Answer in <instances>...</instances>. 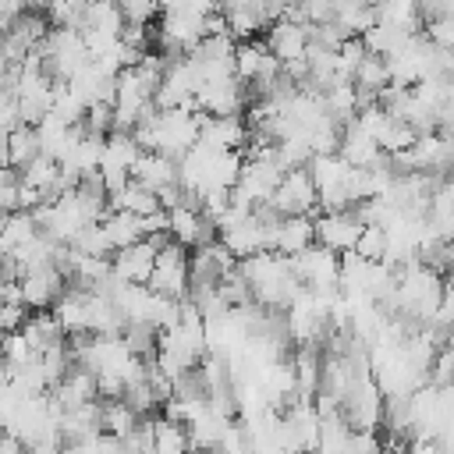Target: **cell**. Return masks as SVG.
<instances>
[{"instance_id":"6da1fadb","label":"cell","mask_w":454,"mask_h":454,"mask_svg":"<svg viewBox=\"0 0 454 454\" xmlns=\"http://www.w3.org/2000/svg\"><path fill=\"white\" fill-rule=\"evenodd\" d=\"M202 110H188V106H174V110H156L153 117H145L131 135L138 138L142 149H156L163 156L181 160L195 142H199V128H202Z\"/></svg>"},{"instance_id":"7a4b0ae2","label":"cell","mask_w":454,"mask_h":454,"mask_svg":"<svg viewBox=\"0 0 454 454\" xmlns=\"http://www.w3.org/2000/svg\"><path fill=\"white\" fill-rule=\"evenodd\" d=\"M294 277L301 280V287L309 291H340V255L323 248V245H309L298 255H287Z\"/></svg>"},{"instance_id":"3957f363","label":"cell","mask_w":454,"mask_h":454,"mask_svg":"<svg viewBox=\"0 0 454 454\" xmlns=\"http://www.w3.org/2000/svg\"><path fill=\"white\" fill-rule=\"evenodd\" d=\"M340 415L351 422V429H376L383 426V390L380 383L372 380L369 369H358L344 404H340Z\"/></svg>"},{"instance_id":"277c9868","label":"cell","mask_w":454,"mask_h":454,"mask_svg":"<svg viewBox=\"0 0 454 454\" xmlns=\"http://www.w3.org/2000/svg\"><path fill=\"white\" fill-rule=\"evenodd\" d=\"M270 206L280 216H312V209L319 206V199H316V184H312L309 170L305 167L284 170V177L277 181V188L270 195Z\"/></svg>"},{"instance_id":"5b68a950","label":"cell","mask_w":454,"mask_h":454,"mask_svg":"<svg viewBox=\"0 0 454 454\" xmlns=\"http://www.w3.org/2000/svg\"><path fill=\"white\" fill-rule=\"evenodd\" d=\"M145 287H153L156 294H167V298H184L188 294V255H184V245H177L174 238L156 252V262H153V273L145 280Z\"/></svg>"},{"instance_id":"8992f818","label":"cell","mask_w":454,"mask_h":454,"mask_svg":"<svg viewBox=\"0 0 454 454\" xmlns=\"http://www.w3.org/2000/svg\"><path fill=\"white\" fill-rule=\"evenodd\" d=\"M312 231H316V245L330 248V252H351L362 231V216L355 213V206L348 209H333V213H316L312 216Z\"/></svg>"},{"instance_id":"52a82bcc","label":"cell","mask_w":454,"mask_h":454,"mask_svg":"<svg viewBox=\"0 0 454 454\" xmlns=\"http://www.w3.org/2000/svg\"><path fill=\"white\" fill-rule=\"evenodd\" d=\"M21 284V301L25 309H53V301L64 294L67 287V273L60 266H39V270H28L18 277Z\"/></svg>"},{"instance_id":"ba28073f","label":"cell","mask_w":454,"mask_h":454,"mask_svg":"<svg viewBox=\"0 0 454 454\" xmlns=\"http://www.w3.org/2000/svg\"><path fill=\"white\" fill-rule=\"evenodd\" d=\"M262 43L280 64H298L309 57V25L291 21V18H277L273 25H266Z\"/></svg>"},{"instance_id":"9c48e42d","label":"cell","mask_w":454,"mask_h":454,"mask_svg":"<svg viewBox=\"0 0 454 454\" xmlns=\"http://www.w3.org/2000/svg\"><path fill=\"white\" fill-rule=\"evenodd\" d=\"M156 245L149 238L135 241V245H124L117 252H110V273L124 284H145L149 273H153V262H156Z\"/></svg>"},{"instance_id":"30bf717a","label":"cell","mask_w":454,"mask_h":454,"mask_svg":"<svg viewBox=\"0 0 454 454\" xmlns=\"http://www.w3.org/2000/svg\"><path fill=\"white\" fill-rule=\"evenodd\" d=\"M53 404L64 411V408H74V404H85V401H96L99 397V387H96V372L85 369V365H71L50 390Z\"/></svg>"},{"instance_id":"8fae6325","label":"cell","mask_w":454,"mask_h":454,"mask_svg":"<svg viewBox=\"0 0 454 454\" xmlns=\"http://www.w3.org/2000/svg\"><path fill=\"white\" fill-rule=\"evenodd\" d=\"M252 128L241 114H227V117H202V128H199V142L213 145V149H245Z\"/></svg>"},{"instance_id":"7c38bea8","label":"cell","mask_w":454,"mask_h":454,"mask_svg":"<svg viewBox=\"0 0 454 454\" xmlns=\"http://www.w3.org/2000/svg\"><path fill=\"white\" fill-rule=\"evenodd\" d=\"M337 153L344 156V163L348 167H372L380 156H383V149L376 145V138L358 124V121H348V124H340V138H337Z\"/></svg>"},{"instance_id":"4fadbf2b","label":"cell","mask_w":454,"mask_h":454,"mask_svg":"<svg viewBox=\"0 0 454 454\" xmlns=\"http://www.w3.org/2000/svg\"><path fill=\"white\" fill-rule=\"evenodd\" d=\"M21 337L28 340V348H32L35 355H43V351H50V348H60V344L67 340V333H64L60 319L53 316V309H32V312L25 316V323H21Z\"/></svg>"},{"instance_id":"5bb4252c","label":"cell","mask_w":454,"mask_h":454,"mask_svg":"<svg viewBox=\"0 0 454 454\" xmlns=\"http://www.w3.org/2000/svg\"><path fill=\"white\" fill-rule=\"evenodd\" d=\"M131 181L160 192L167 184H177V160L174 156H163L156 149H142L138 160L131 163Z\"/></svg>"},{"instance_id":"9a60e30c","label":"cell","mask_w":454,"mask_h":454,"mask_svg":"<svg viewBox=\"0 0 454 454\" xmlns=\"http://www.w3.org/2000/svg\"><path fill=\"white\" fill-rule=\"evenodd\" d=\"M99 227H103V234H106L110 252H117V248L135 245V241L145 238V234H142V216H135V213H128V209H114V206L103 213Z\"/></svg>"},{"instance_id":"2e32d148","label":"cell","mask_w":454,"mask_h":454,"mask_svg":"<svg viewBox=\"0 0 454 454\" xmlns=\"http://www.w3.org/2000/svg\"><path fill=\"white\" fill-rule=\"evenodd\" d=\"M312 241H316L312 216H280L277 231H273V252H280V255H298V252L309 248Z\"/></svg>"},{"instance_id":"e0dca14e","label":"cell","mask_w":454,"mask_h":454,"mask_svg":"<svg viewBox=\"0 0 454 454\" xmlns=\"http://www.w3.org/2000/svg\"><path fill=\"white\" fill-rule=\"evenodd\" d=\"M330 21H337L348 35H362L376 25V4L372 0H330Z\"/></svg>"},{"instance_id":"ac0fdd59","label":"cell","mask_w":454,"mask_h":454,"mask_svg":"<svg viewBox=\"0 0 454 454\" xmlns=\"http://www.w3.org/2000/svg\"><path fill=\"white\" fill-rule=\"evenodd\" d=\"M99 426H103V433L121 440L138 426V411L124 397H103L99 401Z\"/></svg>"},{"instance_id":"d6986e66","label":"cell","mask_w":454,"mask_h":454,"mask_svg":"<svg viewBox=\"0 0 454 454\" xmlns=\"http://www.w3.org/2000/svg\"><path fill=\"white\" fill-rule=\"evenodd\" d=\"M149 429H153V454H188L192 443H188V429L174 419H149Z\"/></svg>"},{"instance_id":"ffe728a7","label":"cell","mask_w":454,"mask_h":454,"mask_svg":"<svg viewBox=\"0 0 454 454\" xmlns=\"http://www.w3.org/2000/svg\"><path fill=\"white\" fill-rule=\"evenodd\" d=\"M376 21L394 25L401 32H419L422 28L419 0H376Z\"/></svg>"},{"instance_id":"44dd1931","label":"cell","mask_w":454,"mask_h":454,"mask_svg":"<svg viewBox=\"0 0 454 454\" xmlns=\"http://www.w3.org/2000/svg\"><path fill=\"white\" fill-rule=\"evenodd\" d=\"M319 96H323V110L330 114V121H337V124L355 121V114H358V89H355L351 82L330 85V89H323Z\"/></svg>"},{"instance_id":"7402d4cb","label":"cell","mask_w":454,"mask_h":454,"mask_svg":"<svg viewBox=\"0 0 454 454\" xmlns=\"http://www.w3.org/2000/svg\"><path fill=\"white\" fill-rule=\"evenodd\" d=\"M110 206H114V209H128V213H135V216H149V213L163 209V206H160V195H156L153 188L138 184V181H128L117 195H110Z\"/></svg>"},{"instance_id":"603a6c76","label":"cell","mask_w":454,"mask_h":454,"mask_svg":"<svg viewBox=\"0 0 454 454\" xmlns=\"http://www.w3.org/2000/svg\"><path fill=\"white\" fill-rule=\"evenodd\" d=\"M35 231H39V227H35V220H32L28 209L7 213V216L0 220V255H11L14 248H21Z\"/></svg>"},{"instance_id":"cb8c5ba5","label":"cell","mask_w":454,"mask_h":454,"mask_svg":"<svg viewBox=\"0 0 454 454\" xmlns=\"http://www.w3.org/2000/svg\"><path fill=\"white\" fill-rule=\"evenodd\" d=\"M32 156H39V135H35V124H18L7 131V163L14 170H21Z\"/></svg>"},{"instance_id":"d4e9b609","label":"cell","mask_w":454,"mask_h":454,"mask_svg":"<svg viewBox=\"0 0 454 454\" xmlns=\"http://www.w3.org/2000/svg\"><path fill=\"white\" fill-rule=\"evenodd\" d=\"M223 18H227V35H231L234 43L255 39V35H259V28H266V21H262L259 7H227V11H223Z\"/></svg>"},{"instance_id":"484cf974","label":"cell","mask_w":454,"mask_h":454,"mask_svg":"<svg viewBox=\"0 0 454 454\" xmlns=\"http://www.w3.org/2000/svg\"><path fill=\"white\" fill-rule=\"evenodd\" d=\"M355 252L362 259H369V262L387 259V231H383V223H362L358 241H355Z\"/></svg>"},{"instance_id":"4316f807","label":"cell","mask_w":454,"mask_h":454,"mask_svg":"<svg viewBox=\"0 0 454 454\" xmlns=\"http://www.w3.org/2000/svg\"><path fill=\"white\" fill-rule=\"evenodd\" d=\"M422 35H426V39H429L436 50L454 53V14H450V18H426Z\"/></svg>"},{"instance_id":"83f0119b","label":"cell","mask_w":454,"mask_h":454,"mask_svg":"<svg viewBox=\"0 0 454 454\" xmlns=\"http://www.w3.org/2000/svg\"><path fill=\"white\" fill-rule=\"evenodd\" d=\"M117 7L128 25H149L160 11V0H117Z\"/></svg>"},{"instance_id":"f1b7e54d","label":"cell","mask_w":454,"mask_h":454,"mask_svg":"<svg viewBox=\"0 0 454 454\" xmlns=\"http://www.w3.org/2000/svg\"><path fill=\"white\" fill-rule=\"evenodd\" d=\"M18 209V170L0 167V216Z\"/></svg>"},{"instance_id":"f546056e","label":"cell","mask_w":454,"mask_h":454,"mask_svg":"<svg viewBox=\"0 0 454 454\" xmlns=\"http://www.w3.org/2000/svg\"><path fill=\"white\" fill-rule=\"evenodd\" d=\"M25 316H28V309H25L21 301H7V305H0V333H14V330H21Z\"/></svg>"},{"instance_id":"4dcf8cb0","label":"cell","mask_w":454,"mask_h":454,"mask_svg":"<svg viewBox=\"0 0 454 454\" xmlns=\"http://www.w3.org/2000/svg\"><path fill=\"white\" fill-rule=\"evenodd\" d=\"M419 11L426 18H450L454 14V0H419Z\"/></svg>"},{"instance_id":"1f68e13d","label":"cell","mask_w":454,"mask_h":454,"mask_svg":"<svg viewBox=\"0 0 454 454\" xmlns=\"http://www.w3.org/2000/svg\"><path fill=\"white\" fill-rule=\"evenodd\" d=\"M25 7H28V0H0V21H7V25H11Z\"/></svg>"},{"instance_id":"d6a6232c","label":"cell","mask_w":454,"mask_h":454,"mask_svg":"<svg viewBox=\"0 0 454 454\" xmlns=\"http://www.w3.org/2000/svg\"><path fill=\"white\" fill-rule=\"evenodd\" d=\"M60 4H67V0H28V7L32 11H43V14L53 11V7H60Z\"/></svg>"},{"instance_id":"836d02e7","label":"cell","mask_w":454,"mask_h":454,"mask_svg":"<svg viewBox=\"0 0 454 454\" xmlns=\"http://www.w3.org/2000/svg\"><path fill=\"white\" fill-rule=\"evenodd\" d=\"M0 167H11L7 163V131H0Z\"/></svg>"},{"instance_id":"e575fe53","label":"cell","mask_w":454,"mask_h":454,"mask_svg":"<svg viewBox=\"0 0 454 454\" xmlns=\"http://www.w3.org/2000/svg\"><path fill=\"white\" fill-rule=\"evenodd\" d=\"M0 220H4V216H0Z\"/></svg>"}]
</instances>
